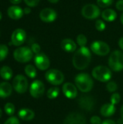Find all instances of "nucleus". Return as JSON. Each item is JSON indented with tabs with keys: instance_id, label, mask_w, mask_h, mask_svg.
Segmentation results:
<instances>
[{
	"instance_id": "obj_1",
	"label": "nucleus",
	"mask_w": 123,
	"mask_h": 124,
	"mask_svg": "<svg viewBox=\"0 0 123 124\" xmlns=\"http://www.w3.org/2000/svg\"><path fill=\"white\" fill-rule=\"evenodd\" d=\"M91 60V53L88 48L80 47L74 54L72 57L73 66L78 70H84L90 64Z\"/></svg>"
},
{
	"instance_id": "obj_2",
	"label": "nucleus",
	"mask_w": 123,
	"mask_h": 124,
	"mask_svg": "<svg viewBox=\"0 0 123 124\" xmlns=\"http://www.w3.org/2000/svg\"><path fill=\"white\" fill-rule=\"evenodd\" d=\"M76 87L82 92L86 93L90 92L94 86V81L90 75L81 73L78 74L75 78Z\"/></svg>"
},
{
	"instance_id": "obj_3",
	"label": "nucleus",
	"mask_w": 123,
	"mask_h": 124,
	"mask_svg": "<svg viewBox=\"0 0 123 124\" xmlns=\"http://www.w3.org/2000/svg\"><path fill=\"white\" fill-rule=\"evenodd\" d=\"M110 69L115 72H120L123 70V52L120 50L112 52L108 61Z\"/></svg>"
},
{
	"instance_id": "obj_4",
	"label": "nucleus",
	"mask_w": 123,
	"mask_h": 124,
	"mask_svg": "<svg viewBox=\"0 0 123 124\" xmlns=\"http://www.w3.org/2000/svg\"><path fill=\"white\" fill-rule=\"evenodd\" d=\"M93 77L101 82H107L112 78L111 70L104 65H99L94 68L92 70Z\"/></svg>"
},
{
	"instance_id": "obj_5",
	"label": "nucleus",
	"mask_w": 123,
	"mask_h": 124,
	"mask_svg": "<svg viewBox=\"0 0 123 124\" xmlns=\"http://www.w3.org/2000/svg\"><path fill=\"white\" fill-rule=\"evenodd\" d=\"M33 52L31 49L27 46H22L14 51L13 56L15 60L19 62H27L33 58Z\"/></svg>"
},
{
	"instance_id": "obj_6",
	"label": "nucleus",
	"mask_w": 123,
	"mask_h": 124,
	"mask_svg": "<svg viewBox=\"0 0 123 124\" xmlns=\"http://www.w3.org/2000/svg\"><path fill=\"white\" fill-rule=\"evenodd\" d=\"M46 80L52 85H60L65 80L64 74L59 70L51 69L49 70L45 74Z\"/></svg>"
},
{
	"instance_id": "obj_7",
	"label": "nucleus",
	"mask_w": 123,
	"mask_h": 124,
	"mask_svg": "<svg viewBox=\"0 0 123 124\" xmlns=\"http://www.w3.org/2000/svg\"><path fill=\"white\" fill-rule=\"evenodd\" d=\"M82 15L88 20L97 18L100 15V9L98 6L93 4H88L83 6L81 10Z\"/></svg>"
},
{
	"instance_id": "obj_8",
	"label": "nucleus",
	"mask_w": 123,
	"mask_h": 124,
	"mask_svg": "<svg viewBox=\"0 0 123 124\" xmlns=\"http://www.w3.org/2000/svg\"><path fill=\"white\" fill-rule=\"evenodd\" d=\"M12 87L17 93H25L28 87V82L27 78L22 75L16 76L12 81Z\"/></svg>"
},
{
	"instance_id": "obj_9",
	"label": "nucleus",
	"mask_w": 123,
	"mask_h": 124,
	"mask_svg": "<svg viewBox=\"0 0 123 124\" xmlns=\"http://www.w3.org/2000/svg\"><path fill=\"white\" fill-rule=\"evenodd\" d=\"M91 49L94 54L99 56H105L110 52L109 46L101 41H94L91 45Z\"/></svg>"
},
{
	"instance_id": "obj_10",
	"label": "nucleus",
	"mask_w": 123,
	"mask_h": 124,
	"mask_svg": "<svg viewBox=\"0 0 123 124\" xmlns=\"http://www.w3.org/2000/svg\"><path fill=\"white\" fill-rule=\"evenodd\" d=\"M45 92V86L43 83L39 80L34 81L30 86V94L34 98L41 97Z\"/></svg>"
},
{
	"instance_id": "obj_11",
	"label": "nucleus",
	"mask_w": 123,
	"mask_h": 124,
	"mask_svg": "<svg viewBox=\"0 0 123 124\" xmlns=\"http://www.w3.org/2000/svg\"><path fill=\"white\" fill-rule=\"evenodd\" d=\"M80 108L86 111H91L95 107V100L89 95H83L78 100Z\"/></svg>"
},
{
	"instance_id": "obj_12",
	"label": "nucleus",
	"mask_w": 123,
	"mask_h": 124,
	"mask_svg": "<svg viewBox=\"0 0 123 124\" xmlns=\"http://www.w3.org/2000/svg\"><path fill=\"white\" fill-rule=\"evenodd\" d=\"M34 62L36 66L41 70H46L50 65L49 57L43 53H39L34 57Z\"/></svg>"
},
{
	"instance_id": "obj_13",
	"label": "nucleus",
	"mask_w": 123,
	"mask_h": 124,
	"mask_svg": "<svg viewBox=\"0 0 123 124\" xmlns=\"http://www.w3.org/2000/svg\"><path fill=\"white\" fill-rule=\"evenodd\" d=\"M26 39V33L24 30L21 28H17L13 31L11 36L12 44L14 46H20L22 45Z\"/></svg>"
},
{
	"instance_id": "obj_14",
	"label": "nucleus",
	"mask_w": 123,
	"mask_h": 124,
	"mask_svg": "<svg viewBox=\"0 0 123 124\" xmlns=\"http://www.w3.org/2000/svg\"><path fill=\"white\" fill-rule=\"evenodd\" d=\"M39 17L43 22L51 23V22H54L57 19V14L56 11L53 9L45 8L41 11L39 14Z\"/></svg>"
},
{
	"instance_id": "obj_15",
	"label": "nucleus",
	"mask_w": 123,
	"mask_h": 124,
	"mask_svg": "<svg viewBox=\"0 0 123 124\" xmlns=\"http://www.w3.org/2000/svg\"><path fill=\"white\" fill-rule=\"evenodd\" d=\"M85 116L79 113H71L65 118L64 124H86Z\"/></svg>"
},
{
	"instance_id": "obj_16",
	"label": "nucleus",
	"mask_w": 123,
	"mask_h": 124,
	"mask_svg": "<svg viewBox=\"0 0 123 124\" xmlns=\"http://www.w3.org/2000/svg\"><path fill=\"white\" fill-rule=\"evenodd\" d=\"M76 86L71 83H65L62 86V92L65 96L69 99H75L78 95Z\"/></svg>"
},
{
	"instance_id": "obj_17",
	"label": "nucleus",
	"mask_w": 123,
	"mask_h": 124,
	"mask_svg": "<svg viewBox=\"0 0 123 124\" xmlns=\"http://www.w3.org/2000/svg\"><path fill=\"white\" fill-rule=\"evenodd\" d=\"M7 14L10 18L13 20H18L22 17L24 12L23 9L18 6H11L7 9Z\"/></svg>"
},
{
	"instance_id": "obj_18",
	"label": "nucleus",
	"mask_w": 123,
	"mask_h": 124,
	"mask_svg": "<svg viewBox=\"0 0 123 124\" xmlns=\"http://www.w3.org/2000/svg\"><path fill=\"white\" fill-rule=\"evenodd\" d=\"M62 49L67 52H73L76 50L77 46L75 42L70 39H65L61 41Z\"/></svg>"
},
{
	"instance_id": "obj_19",
	"label": "nucleus",
	"mask_w": 123,
	"mask_h": 124,
	"mask_svg": "<svg viewBox=\"0 0 123 124\" xmlns=\"http://www.w3.org/2000/svg\"><path fill=\"white\" fill-rule=\"evenodd\" d=\"M116 111V108L112 103H107L103 105L101 108L100 113L104 117H110L115 114Z\"/></svg>"
},
{
	"instance_id": "obj_20",
	"label": "nucleus",
	"mask_w": 123,
	"mask_h": 124,
	"mask_svg": "<svg viewBox=\"0 0 123 124\" xmlns=\"http://www.w3.org/2000/svg\"><path fill=\"white\" fill-rule=\"evenodd\" d=\"M12 92V86L7 82H2L0 84V97L6 98L11 95Z\"/></svg>"
},
{
	"instance_id": "obj_21",
	"label": "nucleus",
	"mask_w": 123,
	"mask_h": 124,
	"mask_svg": "<svg viewBox=\"0 0 123 124\" xmlns=\"http://www.w3.org/2000/svg\"><path fill=\"white\" fill-rule=\"evenodd\" d=\"M18 116L20 118H21L23 121H31L32 119H33L35 116V113L33 110L30 109L24 108L19 111Z\"/></svg>"
},
{
	"instance_id": "obj_22",
	"label": "nucleus",
	"mask_w": 123,
	"mask_h": 124,
	"mask_svg": "<svg viewBox=\"0 0 123 124\" xmlns=\"http://www.w3.org/2000/svg\"><path fill=\"white\" fill-rule=\"evenodd\" d=\"M117 12L112 9H106L101 13L102 18L107 22H112L117 17Z\"/></svg>"
},
{
	"instance_id": "obj_23",
	"label": "nucleus",
	"mask_w": 123,
	"mask_h": 124,
	"mask_svg": "<svg viewBox=\"0 0 123 124\" xmlns=\"http://www.w3.org/2000/svg\"><path fill=\"white\" fill-rule=\"evenodd\" d=\"M12 69L8 67V66H3L1 70H0V76L1 77V78L4 79V80H10L11 78L12 77Z\"/></svg>"
},
{
	"instance_id": "obj_24",
	"label": "nucleus",
	"mask_w": 123,
	"mask_h": 124,
	"mask_svg": "<svg viewBox=\"0 0 123 124\" xmlns=\"http://www.w3.org/2000/svg\"><path fill=\"white\" fill-rule=\"evenodd\" d=\"M25 73L30 78H34L36 76V75H37L36 69L32 65H28L25 66Z\"/></svg>"
},
{
	"instance_id": "obj_25",
	"label": "nucleus",
	"mask_w": 123,
	"mask_h": 124,
	"mask_svg": "<svg viewBox=\"0 0 123 124\" xmlns=\"http://www.w3.org/2000/svg\"><path fill=\"white\" fill-rule=\"evenodd\" d=\"M59 94V88L57 87H52V88H50L48 91H47V97L49 99H51V100H53V99H55L57 98Z\"/></svg>"
},
{
	"instance_id": "obj_26",
	"label": "nucleus",
	"mask_w": 123,
	"mask_h": 124,
	"mask_svg": "<svg viewBox=\"0 0 123 124\" xmlns=\"http://www.w3.org/2000/svg\"><path fill=\"white\" fill-rule=\"evenodd\" d=\"M8 47L4 44H0V61L4 60L8 54Z\"/></svg>"
},
{
	"instance_id": "obj_27",
	"label": "nucleus",
	"mask_w": 123,
	"mask_h": 124,
	"mask_svg": "<svg viewBox=\"0 0 123 124\" xmlns=\"http://www.w3.org/2000/svg\"><path fill=\"white\" fill-rule=\"evenodd\" d=\"M4 111L8 116H12L14 113L15 111V108L14 105L12 103L8 102L4 106Z\"/></svg>"
},
{
	"instance_id": "obj_28",
	"label": "nucleus",
	"mask_w": 123,
	"mask_h": 124,
	"mask_svg": "<svg viewBox=\"0 0 123 124\" xmlns=\"http://www.w3.org/2000/svg\"><path fill=\"white\" fill-rule=\"evenodd\" d=\"M76 41H77L78 44L80 47L86 46V44H87V38H86V36L85 35H83V34H79V35L77 36Z\"/></svg>"
},
{
	"instance_id": "obj_29",
	"label": "nucleus",
	"mask_w": 123,
	"mask_h": 124,
	"mask_svg": "<svg viewBox=\"0 0 123 124\" xmlns=\"http://www.w3.org/2000/svg\"><path fill=\"white\" fill-rule=\"evenodd\" d=\"M113 1L114 0H96L97 4L102 8L109 7L113 3Z\"/></svg>"
},
{
	"instance_id": "obj_30",
	"label": "nucleus",
	"mask_w": 123,
	"mask_h": 124,
	"mask_svg": "<svg viewBox=\"0 0 123 124\" xmlns=\"http://www.w3.org/2000/svg\"><path fill=\"white\" fill-rule=\"evenodd\" d=\"M117 84L115 81H109L107 84V89L109 92H115L117 89Z\"/></svg>"
},
{
	"instance_id": "obj_31",
	"label": "nucleus",
	"mask_w": 123,
	"mask_h": 124,
	"mask_svg": "<svg viewBox=\"0 0 123 124\" xmlns=\"http://www.w3.org/2000/svg\"><path fill=\"white\" fill-rule=\"evenodd\" d=\"M95 27L97 31H103L106 28V24L105 23L101 20H97L95 23Z\"/></svg>"
},
{
	"instance_id": "obj_32",
	"label": "nucleus",
	"mask_w": 123,
	"mask_h": 124,
	"mask_svg": "<svg viewBox=\"0 0 123 124\" xmlns=\"http://www.w3.org/2000/svg\"><path fill=\"white\" fill-rule=\"evenodd\" d=\"M121 100V97L119 93H114L110 98V103H112V105H115L117 104H118L120 102Z\"/></svg>"
},
{
	"instance_id": "obj_33",
	"label": "nucleus",
	"mask_w": 123,
	"mask_h": 124,
	"mask_svg": "<svg viewBox=\"0 0 123 124\" xmlns=\"http://www.w3.org/2000/svg\"><path fill=\"white\" fill-rule=\"evenodd\" d=\"M4 124H20V121L16 117H10L5 121Z\"/></svg>"
},
{
	"instance_id": "obj_34",
	"label": "nucleus",
	"mask_w": 123,
	"mask_h": 124,
	"mask_svg": "<svg viewBox=\"0 0 123 124\" xmlns=\"http://www.w3.org/2000/svg\"><path fill=\"white\" fill-rule=\"evenodd\" d=\"M31 50L33 53H35L36 54H38L40 53V51H41V47L39 46V44H36V43H34L32 44L31 46Z\"/></svg>"
},
{
	"instance_id": "obj_35",
	"label": "nucleus",
	"mask_w": 123,
	"mask_h": 124,
	"mask_svg": "<svg viewBox=\"0 0 123 124\" xmlns=\"http://www.w3.org/2000/svg\"><path fill=\"white\" fill-rule=\"evenodd\" d=\"M25 4L29 7H36L38 4L40 0H24Z\"/></svg>"
},
{
	"instance_id": "obj_36",
	"label": "nucleus",
	"mask_w": 123,
	"mask_h": 124,
	"mask_svg": "<svg viewBox=\"0 0 123 124\" xmlns=\"http://www.w3.org/2000/svg\"><path fill=\"white\" fill-rule=\"evenodd\" d=\"M90 122L91 124H101V120L99 116H92L90 119Z\"/></svg>"
},
{
	"instance_id": "obj_37",
	"label": "nucleus",
	"mask_w": 123,
	"mask_h": 124,
	"mask_svg": "<svg viewBox=\"0 0 123 124\" xmlns=\"http://www.w3.org/2000/svg\"><path fill=\"white\" fill-rule=\"evenodd\" d=\"M116 8L119 11H123V0L117 1V2L116 4Z\"/></svg>"
},
{
	"instance_id": "obj_38",
	"label": "nucleus",
	"mask_w": 123,
	"mask_h": 124,
	"mask_svg": "<svg viewBox=\"0 0 123 124\" xmlns=\"http://www.w3.org/2000/svg\"><path fill=\"white\" fill-rule=\"evenodd\" d=\"M101 124H116V123L114 121L111 120V119H107V120L104 121L101 123Z\"/></svg>"
},
{
	"instance_id": "obj_39",
	"label": "nucleus",
	"mask_w": 123,
	"mask_h": 124,
	"mask_svg": "<svg viewBox=\"0 0 123 124\" xmlns=\"http://www.w3.org/2000/svg\"><path fill=\"white\" fill-rule=\"evenodd\" d=\"M119 46L120 47V49L123 51V37L120 38L119 40Z\"/></svg>"
},
{
	"instance_id": "obj_40",
	"label": "nucleus",
	"mask_w": 123,
	"mask_h": 124,
	"mask_svg": "<svg viewBox=\"0 0 123 124\" xmlns=\"http://www.w3.org/2000/svg\"><path fill=\"white\" fill-rule=\"evenodd\" d=\"M22 0H9V1L13 4H18L21 2Z\"/></svg>"
},
{
	"instance_id": "obj_41",
	"label": "nucleus",
	"mask_w": 123,
	"mask_h": 124,
	"mask_svg": "<svg viewBox=\"0 0 123 124\" xmlns=\"http://www.w3.org/2000/svg\"><path fill=\"white\" fill-rule=\"evenodd\" d=\"M23 12H24L25 14H29V13L30 12V9L29 7H26V8L24 9Z\"/></svg>"
},
{
	"instance_id": "obj_42",
	"label": "nucleus",
	"mask_w": 123,
	"mask_h": 124,
	"mask_svg": "<svg viewBox=\"0 0 123 124\" xmlns=\"http://www.w3.org/2000/svg\"><path fill=\"white\" fill-rule=\"evenodd\" d=\"M120 115H121V118L123 120V105L121 107L120 109Z\"/></svg>"
},
{
	"instance_id": "obj_43",
	"label": "nucleus",
	"mask_w": 123,
	"mask_h": 124,
	"mask_svg": "<svg viewBox=\"0 0 123 124\" xmlns=\"http://www.w3.org/2000/svg\"><path fill=\"white\" fill-rule=\"evenodd\" d=\"M49 2H51V3H57V2H58L59 1V0H48Z\"/></svg>"
},
{
	"instance_id": "obj_44",
	"label": "nucleus",
	"mask_w": 123,
	"mask_h": 124,
	"mask_svg": "<svg viewBox=\"0 0 123 124\" xmlns=\"http://www.w3.org/2000/svg\"><path fill=\"white\" fill-rule=\"evenodd\" d=\"M120 21H121L122 24H123V13H122L121 16H120Z\"/></svg>"
},
{
	"instance_id": "obj_45",
	"label": "nucleus",
	"mask_w": 123,
	"mask_h": 124,
	"mask_svg": "<svg viewBox=\"0 0 123 124\" xmlns=\"http://www.w3.org/2000/svg\"><path fill=\"white\" fill-rule=\"evenodd\" d=\"M1 116H2V111H1V110L0 109V118L1 117Z\"/></svg>"
},
{
	"instance_id": "obj_46",
	"label": "nucleus",
	"mask_w": 123,
	"mask_h": 124,
	"mask_svg": "<svg viewBox=\"0 0 123 124\" xmlns=\"http://www.w3.org/2000/svg\"><path fill=\"white\" fill-rule=\"evenodd\" d=\"M1 17H2V15H1V12H0V20L1 19Z\"/></svg>"
}]
</instances>
